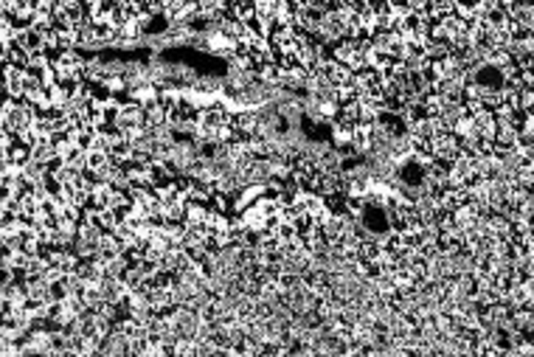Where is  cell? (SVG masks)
I'll list each match as a JSON object with an SVG mask.
<instances>
[{
    "instance_id": "4",
    "label": "cell",
    "mask_w": 534,
    "mask_h": 357,
    "mask_svg": "<svg viewBox=\"0 0 534 357\" xmlns=\"http://www.w3.org/2000/svg\"><path fill=\"white\" fill-rule=\"evenodd\" d=\"M166 28H169V20L163 14H155L146 20V34H163Z\"/></svg>"
},
{
    "instance_id": "2",
    "label": "cell",
    "mask_w": 534,
    "mask_h": 357,
    "mask_svg": "<svg viewBox=\"0 0 534 357\" xmlns=\"http://www.w3.org/2000/svg\"><path fill=\"white\" fill-rule=\"evenodd\" d=\"M472 79H475V85L481 88V90H504V85H506V74L498 68V65H492V62H484V65H478L475 68V74H472Z\"/></svg>"
},
{
    "instance_id": "3",
    "label": "cell",
    "mask_w": 534,
    "mask_h": 357,
    "mask_svg": "<svg viewBox=\"0 0 534 357\" xmlns=\"http://www.w3.org/2000/svg\"><path fill=\"white\" fill-rule=\"evenodd\" d=\"M400 180L405 183V186H422L425 183V166L422 163H417V160H408V163H402V169H400Z\"/></svg>"
},
{
    "instance_id": "1",
    "label": "cell",
    "mask_w": 534,
    "mask_h": 357,
    "mask_svg": "<svg viewBox=\"0 0 534 357\" xmlns=\"http://www.w3.org/2000/svg\"><path fill=\"white\" fill-rule=\"evenodd\" d=\"M360 223H363V228H366L371 237H388V234H391V217H388V211H385L383 206H377V203L363 206Z\"/></svg>"
}]
</instances>
